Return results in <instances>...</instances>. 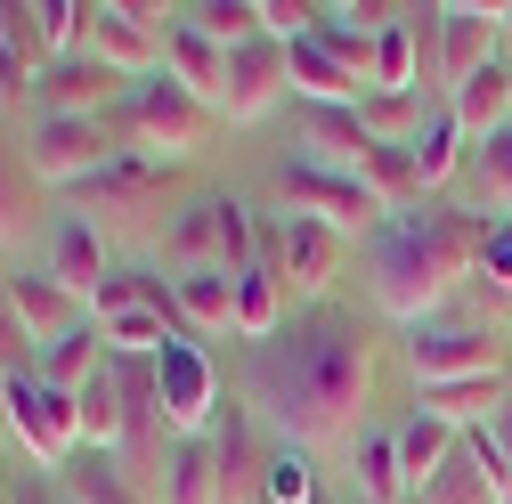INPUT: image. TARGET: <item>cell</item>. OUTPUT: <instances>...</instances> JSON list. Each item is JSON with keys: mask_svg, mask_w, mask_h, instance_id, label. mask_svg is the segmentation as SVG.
<instances>
[{"mask_svg": "<svg viewBox=\"0 0 512 504\" xmlns=\"http://www.w3.org/2000/svg\"><path fill=\"white\" fill-rule=\"evenodd\" d=\"M163 187H171V171H163V163L122 155V163H106L98 179H82V187H74V196H82L74 212H90V220H98V212H163Z\"/></svg>", "mask_w": 512, "mask_h": 504, "instance_id": "e0dca14e", "label": "cell"}, {"mask_svg": "<svg viewBox=\"0 0 512 504\" xmlns=\"http://www.w3.org/2000/svg\"><path fill=\"white\" fill-rule=\"evenodd\" d=\"M9 504H66V488H57V472H17Z\"/></svg>", "mask_w": 512, "mask_h": 504, "instance_id": "d590c367", "label": "cell"}, {"mask_svg": "<svg viewBox=\"0 0 512 504\" xmlns=\"http://www.w3.org/2000/svg\"><path fill=\"white\" fill-rule=\"evenodd\" d=\"M480 244H488V220H472L464 204L391 212L358 244L374 309L399 318V326H423V318H439V309H456V293L480 277Z\"/></svg>", "mask_w": 512, "mask_h": 504, "instance_id": "7a4b0ae2", "label": "cell"}, {"mask_svg": "<svg viewBox=\"0 0 512 504\" xmlns=\"http://www.w3.org/2000/svg\"><path fill=\"white\" fill-rule=\"evenodd\" d=\"M261 261L285 277L293 309H309V301H334V277L350 261V236L317 228V220H293V212H269L261 220Z\"/></svg>", "mask_w": 512, "mask_h": 504, "instance_id": "52a82bcc", "label": "cell"}, {"mask_svg": "<svg viewBox=\"0 0 512 504\" xmlns=\"http://www.w3.org/2000/svg\"><path fill=\"white\" fill-rule=\"evenodd\" d=\"M122 155L131 147H122L114 114H25V163L41 187H82Z\"/></svg>", "mask_w": 512, "mask_h": 504, "instance_id": "5b68a950", "label": "cell"}, {"mask_svg": "<svg viewBox=\"0 0 512 504\" xmlns=\"http://www.w3.org/2000/svg\"><path fill=\"white\" fill-rule=\"evenodd\" d=\"M0 439H17V415H9V374H0Z\"/></svg>", "mask_w": 512, "mask_h": 504, "instance_id": "74e56055", "label": "cell"}, {"mask_svg": "<svg viewBox=\"0 0 512 504\" xmlns=\"http://www.w3.org/2000/svg\"><path fill=\"white\" fill-rule=\"evenodd\" d=\"M496 448H504V504H512V399H504V415H496Z\"/></svg>", "mask_w": 512, "mask_h": 504, "instance_id": "8d00e7d4", "label": "cell"}, {"mask_svg": "<svg viewBox=\"0 0 512 504\" xmlns=\"http://www.w3.org/2000/svg\"><path fill=\"white\" fill-rule=\"evenodd\" d=\"M41 269L66 285V293H98L106 277H114V261H106V228L90 220V212H57L49 220V252H41Z\"/></svg>", "mask_w": 512, "mask_h": 504, "instance_id": "2e32d148", "label": "cell"}, {"mask_svg": "<svg viewBox=\"0 0 512 504\" xmlns=\"http://www.w3.org/2000/svg\"><path fill=\"white\" fill-rule=\"evenodd\" d=\"M447 114H456V131H464L472 147L504 139V131H512V57H496L488 74H472L456 98H447Z\"/></svg>", "mask_w": 512, "mask_h": 504, "instance_id": "7402d4cb", "label": "cell"}, {"mask_svg": "<svg viewBox=\"0 0 512 504\" xmlns=\"http://www.w3.org/2000/svg\"><path fill=\"white\" fill-rule=\"evenodd\" d=\"M33 212H41V179L25 163V122H9V106H0V244L33 236Z\"/></svg>", "mask_w": 512, "mask_h": 504, "instance_id": "ffe728a7", "label": "cell"}, {"mask_svg": "<svg viewBox=\"0 0 512 504\" xmlns=\"http://www.w3.org/2000/svg\"><path fill=\"white\" fill-rule=\"evenodd\" d=\"M342 496H350V504H415L391 423H366L350 448H342Z\"/></svg>", "mask_w": 512, "mask_h": 504, "instance_id": "4fadbf2b", "label": "cell"}, {"mask_svg": "<svg viewBox=\"0 0 512 504\" xmlns=\"http://www.w3.org/2000/svg\"><path fill=\"white\" fill-rule=\"evenodd\" d=\"M456 196H464V212H472V220H488V228H496V220H512V131L464 155Z\"/></svg>", "mask_w": 512, "mask_h": 504, "instance_id": "603a6c76", "label": "cell"}, {"mask_svg": "<svg viewBox=\"0 0 512 504\" xmlns=\"http://www.w3.org/2000/svg\"><path fill=\"white\" fill-rule=\"evenodd\" d=\"M82 49L98 57V66L131 74V82L163 74V33H147V25L131 17V0H90V33H82Z\"/></svg>", "mask_w": 512, "mask_h": 504, "instance_id": "5bb4252c", "label": "cell"}, {"mask_svg": "<svg viewBox=\"0 0 512 504\" xmlns=\"http://www.w3.org/2000/svg\"><path fill=\"white\" fill-rule=\"evenodd\" d=\"M33 17H41V49H49V66H57V57H82L90 0H33Z\"/></svg>", "mask_w": 512, "mask_h": 504, "instance_id": "836d02e7", "label": "cell"}, {"mask_svg": "<svg viewBox=\"0 0 512 504\" xmlns=\"http://www.w3.org/2000/svg\"><path fill=\"white\" fill-rule=\"evenodd\" d=\"M106 358H114V350H106V334H98V326H82V334H66V342H57V350H41V383L74 399V391L90 383V374H98Z\"/></svg>", "mask_w": 512, "mask_h": 504, "instance_id": "1f68e13d", "label": "cell"}, {"mask_svg": "<svg viewBox=\"0 0 512 504\" xmlns=\"http://www.w3.org/2000/svg\"><path fill=\"white\" fill-rule=\"evenodd\" d=\"M415 504H504V496H496V480L480 472V456H472L464 439H456V456H447V472H439V480H431V488H423Z\"/></svg>", "mask_w": 512, "mask_h": 504, "instance_id": "d6a6232c", "label": "cell"}, {"mask_svg": "<svg viewBox=\"0 0 512 504\" xmlns=\"http://www.w3.org/2000/svg\"><path fill=\"white\" fill-rule=\"evenodd\" d=\"M407 366L423 383H464V374H504V326L472 318V309H439V318L407 326Z\"/></svg>", "mask_w": 512, "mask_h": 504, "instance_id": "8992f818", "label": "cell"}, {"mask_svg": "<svg viewBox=\"0 0 512 504\" xmlns=\"http://www.w3.org/2000/svg\"><path fill=\"white\" fill-rule=\"evenodd\" d=\"M269 196H277V212L317 220V228H334V236H358V244H366L382 220H391V204H382L366 179L326 171V163H301V155H285V163L269 171Z\"/></svg>", "mask_w": 512, "mask_h": 504, "instance_id": "277c9868", "label": "cell"}, {"mask_svg": "<svg viewBox=\"0 0 512 504\" xmlns=\"http://www.w3.org/2000/svg\"><path fill=\"white\" fill-rule=\"evenodd\" d=\"M163 261H171V277H187V269H220V196H196V204L171 220Z\"/></svg>", "mask_w": 512, "mask_h": 504, "instance_id": "4316f807", "label": "cell"}, {"mask_svg": "<svg viewBox=\"0 0 512 504\" xmlns=\"http://www.w3.org/2000/svg\"><path fill=\"white\" fill-rule=\"evenodd\" d=\"M114 131H122V147H131V155H147V163L179 171V163H196V155L212 147L220 114H212L196 90H187V82H171V74H147L131 98H122Z\"/></svg>", "mask_w": 512, "mask_h": 504, "instance_id": "3957f363", "label": "cell"}, {"mask_svg": "<svg viewBox=\"0 0 512 504\" xmlns=\"http://www.w3.org/2000/svg\"><path fill=\"white\" fill-rule=\"evenodd\" d=\"M163 74H171V82H187V90H196V98L220 114V98H228V49L179 17V25L163 33Z\"/></svg>", "mask_w": 512, "mask_h": 504, "instance_id": "44dd1931", "label": "cell"}, {"mask_svg": "<svg viewBox=\"0 0 512 504\" xmlns=\"http://www.w3.org/2000/svg\"><path fill=\"white\" fill-rule=\"evenodd\" d=\"M131 90H139L131 74L98 66V57L82 49V57H57V66H41L25 114H122V98H131Z\"/></svg>", "mask_w": 512, "mask_h": 504, "instance_id": "9c48e42d", "label": "cell"}, {"mask_svg": "<svg viewBox=\"0 0 512 504\" xmlns=\"http://www.w3.org/2000/svg\"><path fill=\"white\" fill-rule=\"evenodd\" d=\"M504 399H512V366H504V374H464V383H423V391H415V407H423V415L456 423V431L496 423V415H504Z\"/></svg>", "mask_w": 512, "mask_h": 504, "instance_id": "d6986e66", "label": "cell"}, {"mask_svg": "<svg viewBox=\"0 0 512 504\" xmlns=\"http://www.w3.org/2000/svg\"><path fill=\"white\" fill-rule=\"evenodd\" d=\"M155 504H228L212 439H171V456H163V480H155Z\"/></svg>", "mask_w": 512, "mask_h": 504, "instance_id": "d4e9b609", "label": "cell"}, {"mask_svg": "<svg viewBox=\"0 0 512 504\" xmlns=\"http://www.w3.org/2000/svg\"><path fill=\"white\" fill-rule=\"evenodd\" d=\"M49 66V49H41V17L25 9V0H0V106H33V82Z\"/></svg>", "mask_w": 512, "mask_h": 504, "instance_id": "ac0fdd59", "label": "cell"}, {"mask_svg": "<svg viewBox=\"0 0 512 504\" xmlns=\"http://www.w3.org/2000/svg\"><path fill=\"white\" fill-rule=\"evenodd\" d=\"M236 399L269 439L293 448H350L374 407V326L350 301H309L269 334L236 350Z\"/></svg>", "mask_w": 512, "mask_h": 504, "instance_id": "6da1fadb", "label": "cell"}, {"mask_svg": "<svg viewBox=\"0 0 512 504\" xmlns=\"http://www.w3.org/2000/svg\"><path fill=\"white\" fill-rule=\"evenodd\" d=\"M74 407H82V448L114 456V448H122V366H114V358L74 391Z\"/></svg>", "mask_w": 512, "mask_h": 504, "instance_id": "f1b7e54d", "label": "cell"}, {"mask_svg": "<svg viewBox=\"0 0 512 504\" xmlns=\"http://www.w3.org/2000/svg\"><path fill=\"white\" fill-rule=\"evenodd\" d=\"M57 488H66L74 504H155L131 472H122V456H98V448H82L66 472H57Z\"/></svg>", "mask_w": 512, "mask_h": 504, "instance_id": "83f0119b", "label": "cell"}, {"mask_svg": "<svg viewBox=\"0 0 512 504\" xmlns=\"http://www.w3.org/2000/svg\"><path fill=\"white\" fill-rule=\"evenodd\" d=\"M171 309H179V326L187 334H236V277L228 269H187L171 277Z\"/></svg>", "mask_w": 512, "mask_h": 504, "instance_id": "cb8c5ba5", "label": "cell"}, {"mask_svg": "<svg viewBox=\"0 0 512 504\" xmlns=\"http://www.w3.org/2000/svg\"><path fill=\"white\" fill-rule=\"evenodd\" d=\"M472 285H488L496 301H512V220L488 228V244H480V277H472Z\"/></svg>", "mask_w": 512, "mask_h": 504, "instance_id": "e575fe53", "label": "cell"}, {"mask_svg": "<svg viewBox=\"0 0 512 504\" xmlns=\"http://www.w3.org/2000/svg\"><path fill=\"white\" fill-rule=\"evenodd\" d=\"M155 391H163V415H171L179 439H212V423H220V407H228L220 366H212V350H204L196 334H179V342L155 358Z\"/></svg>", "mask_w": 512, "mask_h": 504, "instance_id": "ba28073f", "label": "cell"}, {"mask_svg": "<svg viewBox=\"0 0 512 504\" xmlns=\"http://www.w3.org/2000/svg\"><path fill=\"white\" fill-rule=\"evenodd\" d=\"M496 33H504V41H512V0H496Z\"/></svg>", "mask_w": 512, "mask_h": 504, "instance_id": "f35d334b", "label": "cell"}, {"mask_svg": "<svg viewBox=\"0 0 512 504\" xmlns=\"http://www.w3.org/2000/svg\"><path fill=\"white\" fill-rule=\"evenodd\" d=\"M439 106H447V98H423V90H374V98H358L366 131H374L382 147H415V131H423Z\"/></svg>", "mask_w": 512, "mask_h": 504, "instance_id": "f546056e", "label": "cell"}, {"mask_svg": "<svg viewBox=\"0 0 512 504\" xmlns=\"http://www.w3.org/2000/svg\"><path fill=\"white\" fill-rule=\"evenodd\" d=\"M293 90V66H285V41H244L228 49V98H220V122H261L277 114Z\"/></svg>", "mask_w": 512, "mask_h": 504, "instance_id": "8fae6325", "label": "cell"}, {"mask_svg": "<svg viewBox=\"0 0 512 504\" xmlns=\"http://www.w3.org/2000/svg\"><path fill=\"white\" fill-rule=\"evenodd\" d=\"M293 131H301V163H326V171H350V179H366V163L382 147L358 106H309V98H293Z\"/></svg>", "mask_w": 512, "mask_h": 504, "instance_id": "30bf717a", "label": "cell"}, {"mask_svg": "<svg viewBox=\"0 0 512 504\" xmlns=\"http://www.w3.org/2000/svg\"><path fill=\"white\" fill-rule=\"evenodd\" d=\"M496 57H504L496 9H480V0H447V9H439V82H447V98H456L472 74H488Z\"/></svg>", "mask_w": 512, "mask_h": 504, "instance_id": "7c38bea8", "label": "cell"}, {"mask_svg": "<svg viewBox=\"0 0 512 504\" xmlns=\"http://www.w3.org/2000/svg\"><path fill=\"white\" fill-rule=\"evenodd\" d=\"M9 318H17L41 350H57L66 334H82V326H90V301H82V293H66L49 269H17V277H9Z\"/></svg>", "mask_w": 512, "mask_h": 504, "instance_id": "9a60e30c", "label": "cell"}, {"mask_svg": "<svg viewBox=\"0 0 512 504\" xmlns=\"http://www.w3.org/2000/svg\"><path fill=\"white\" fill-rule=\"evenodd\" d=\"M391 431H399V464H407V488H415V496L447 472V456H456V439H464L456 423H439V415H423V407H407Z\"/></svg>", "mask_w": 512, "mask_h": 504, "instance_id": "484cf974", "label": "cell"}, {"mask_svg": "<svg viewBox=\"0 0 512 504\" xmlns=\"http://www.w3.org/2000/svg\"><path fill=\"white\" fill-rule=\"evenodd\" d=\"M196 33H212L220 49H244V41H269V17H261V0H187L179 9Z\"/></svg>", "mask_w": 512, "mask_h": 504, "instance_id": "4dcf8cb0", "label": "cell"}]
</instances>
